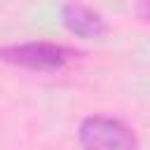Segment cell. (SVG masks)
<instances>
[{
	"mask_svg": "<svg viewBox=\"0 0 150 150\" xmlns=\"http://www.w3.org/2000/svg\"><path fill=\"white\" fill-rule=\"evenodd\" d=\"M61 21L73 35L82 40H103L108 33L105 19L91 7L80 5V2H66L61 7Z\"/></svg>",
	"mask_w": 150,
	"mask_h": 150,
	"instance_id": "3957f363",
	"label": "cell"
},
{
	"mask_svg": "<svg viewBox=\"0 0 150 150\" xmlns=\"http://www.w3.org/2000/svg\"><path fill=\"white\" fill-rule=\"evenodd\" d=\"M136 9H138V14H141L145 21H150V0H141Z\"/></svg>",
	"mask_w": 150,
	"mask_h": 150,
	"instance_id": "277c9868",
	"label": "cell"
},
{
	"mask_svg": "<svg viewBox=\"0 0 150 150\" xmlns=\"http://www.w3.org/2000/svg\"><path fill=\"white\" fill-rule=\"evenodd\" d=\"M75 56L77 52L56 42H21V45L0 47V61L16 68H26V70H38V73L61 70Z\"/></svg>",
	"mask_w": 150,
	"mask_h": 150,
	"instance_id": "6da1fadb",
	"label": "cell"
},
{
	"mask_svg": "<svg viewBox=\"0 0 150 150\" xmlns=\"http://www.w3.org/2000/svg\"><path fill=\"white\" fill-rule=\"evenodd\" d=\"M80 145L89 150H134L138 148V138L131 127L115 117L91 115L80 122L77 131Z\"/></svg>",
	"mask_w": 150,
	"mask_h": 150,
	"instance_id": "7a4b0ae2",
	"label": "cell"
}]
</instances>
